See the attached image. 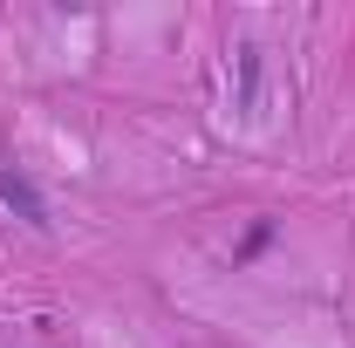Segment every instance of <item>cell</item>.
<instances>
[{
	"instance_id": "obj_2",
	"label": "cell",
	"mask_w": 355,
	"mask_h": 348,
	"mask_svg": "<svg viewBox=\"0 0 355 348\" xmlns=\"http://www.w3.org/2000/svg\"><path fill=\"white\" fill-rule=\"evenodd\" d=\"M0 205L14 218H28V225H48V198L35 191V177L14 171V164H0Z\"/></svg>"
},
{
	"instance_id": "obj_1",
	"label": "cell",
	"mask_w": 355,
	"mask_h": 348,
	"mask_svg": "<svg viewBox=\"0 0 355 348\" xmlns=\"http://www.w3.org/2000/svg\"><path fill=\"white\" fill-rule=\"evenodd\" d=\"M260 82H266L260 42H239L232 48V110H239V116H260Z\"/></svg>"
}]
</instances>
